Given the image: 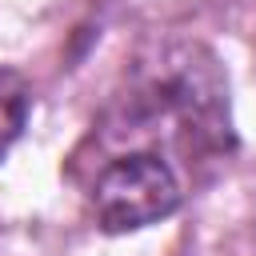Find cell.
<instances>
[{
  "label": "cell",
  "instance_id": "6da1fadb",
  "mask_svg": "<svg viewBox=\"0 0 256 256\" xmlns=\"http://www.w3.org/2000/svg\"><path fill=\"white\" fill-rule=\"evenodd\" d=\"M96 148L108 156L120 152H156L200 164L220 160L232 148L228 120V80L220 60L192 40H172L132 64L124 88L108 100L92 132Z\"/></svg>",
  "mask_w": 256,
  "mask_h": 256
},
{
  "label": "cell",
  "instance_id": "3957f363",
  "mask_svg": "<svg viewBox=\"0 0 256 256\" xmlns=\"http://www.w3.org/2000/svg\"><path fill=\"white\" fill-rule=\"evenodd\" d=\"M28 104H32V88L20 72L4 68L0 72V160L8 156V148L20 140L24 124H28Z\"/></svg>",
  "mask_w": 256,
  "mask_h": 256
},
{
  "label": "cell",
  "instance_id": "7a4b0ae2",
  "mask_svg": "<svg viewBox=\"0 0 256 256\" xmlns=\"http://www.w3.org/2000/svg\"><path fill=\"white\" fill-rule=\"evenodd\" d=\"M184 204V184L176 164L156 152H120L100 160L88 184L92 220L104 232H140L168 220Z\"/></svg>",
  "mask_w": 256,
  "mask_h": 256
}]
</instances>
